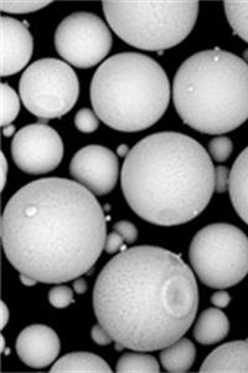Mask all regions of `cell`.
Here are the masks:
<instances>
[{"label": "cell", "instance_id": "15", "mask_svg": "<svg viewBox=\"0 0 248 373\" xmlns=\"http://www.w3.org/2000/svg\"><path fill=\"white\" fill-rule=\"evenodd\" d=\"M228 192L235 211L248 224V147L232 166Z\"/></svg>", "mask_w": 248, "mask_h": 373}, {"label": "cell", "instance_id": "2", "mask_svg": "<svg viewBox=\"0 0 248 373\" xmlns=\"http://www.w3.org/2000/svg\"><path fill=\"white\" fill-rule=\"evenodd\" d=\"M198 307L193 270L180 255L159 246L121 251L94 284V314L117 350L166 349L188 332Z\"/></svg>", "mask_w": 248, "mask_h": 373}, {"label": "cell", "instance_id": "28", "mask_svg": "<svg viewBox=\"0 0 248 373\" xmlns=\"http://www.w3.org/2000/svg\"><path fill=\"white\" fill-rule=\"evenodd\" d=\"M123 243H124L123 237H122L118 232H116V230H113V232L107 235V238H105V251H107L108 254H115V253L121 251V249L126 251V249H124V246H123Z\"/></svg>", "mask_w": 248, "mask_h": 373}, {"label": "cell", "instance_id": "32", "mask_svg": "<svg viewBox=\"0 0 248 373\" xmlns=\"http://www.w3.org/2000/svg\"><path fill=\"white\" fill-rule=\"evenodd\" d=\"M1 311H3V318H1V329H4L6 326V323L10 318V311L6 305V302H1Z\"/></svg>", "mask_w": 248, "mask_h": 373}, {"label": "cell", "instance_id": "13", "mask_svg": "<svg viewBox=\"0 0 248 373\" xmlns=\"http://www.w3.org/2000/svg\"><path fill=\"white\" fill-rule=\"evenodd\" d=\"M17 356L31 368H45L55 363L61 350L59 336L46 325H31L17 339Z\"/></svg>", "mask_w": 248, "mask_h": 373}, {"label": "cell", "instance_id": "19", "mask_svg": "<svg viewBox=\"0 0 248 373\" xmlns=\"http://www.w3.org/2000/svg\"><path fill=\"white\" fill-rule=\"evenodd\" d=\"M117 372L121 373H156L159 372V363L154 357L138 352H128L118 360Z\"/></svg>", "mask_w": 248, "mask_h": 373}, {"label": "cell", "instance_id": "8", "mask_svg": "<svg viewBox=\"0 0 248 373\" xmlns=\"http://www.w3.org/2000/svg\"><path fill=\"white\" fill-rule=\"evenodd\" d=\"M24 106L41 120L62 118L80 96V81L70 64L59 59H40L24 71L19 81Z\"/></svg>", "mask_w": 248, "mask_h": 373}, {"label": "cell", "instance_id": "11", "mask_svg": "<svg viewBox=\"0 0 248 373\" xmlns=\"http://www.w3.org/2000/svg\"><path fill=\"white\" fill-rule=\"evenodd\" d=\"M73 179L94 195H105L115 190L119 177L118 157L107 147L89 145L76 152L70 163Z\"/></svg>", "mask_w": 248, "mask_h": 373}, {"label": "cell", "instance_id": "5", "mask_svg": "<svg viewBox=\"0 0 248 373\" xmlns=\"http://www.w3.org/2000/svg\"><path fill=\"white\" fill-rule=\"evenodd\" d=\"M91 102L108 127L138 132L158 122L170 102L164 69L149 56L121 52L110 56L94 73Z\"/></svg>", "mask_w": 248, "mask_h": 373}, {"label": "cell", "instance_id": "9", "mask_svg": "<svg viewBox=\"0 0 248 373\" xmlns=\"http://www.w3.org/2000/svg\"><path fill=\"white\" fill-rule=\"evenodd\" d=\"M112 34L107 24L92 13L78 11L59 24L55 33L57 54L72 66L89 69L110 54Z\"/></svg>", "mask_w": 248, "mask_h": 373}, {"label": "cell", "instance_id": "37", "mask_svg": "<svg viewBox=\"0 0 248 373\" xmlns=\"http://www.w3.org/2000/svg\"><path fill=\"white\" fill-rule=\"evenodd\" d=\"M243 60H245V62H247L248 64V49L247 50L245 51V52H243Z\"/></svg>", "mask_w": 248, "mask_h": 373}, {"label": "cell", "instance_id": "14", "mask_svg": "<svg viewBox=\"0 0 248 373\" xmlns=\"http://www.w3.org/2000/svg\"><path fill=\"white\" fill-rule=\"evenodd\" d=\"M201 372L248 373V340L232 341L205 358Z\"/></svg>", "mask_w": 248, "mask_h": 373}, {"label": "cell", "instance_id": "22", "mask_svg": "<svg viewBox=\"0 0 248 373\" xmlns=\"http://www.w3.org/2000/svg\"><path fill=\"white\" fill-rule=\"evenodd\" d=\"M49 4H51V1L45 0H1L0 9L10 14H25L40 10Z\"/></svg>", "mask_w": 248, "mask_h": 373}, {"label": "cell", "instance_id": "31", "mask_svg": "<svg viewBox=\"0 0 248 373\" xmlns=\"http://www.w3.org/2000/svg\"><path fill=\"white\" fill-rule=\"evenodd\" d=\"M73 289H75V291H76L78 294L82 295V294H85V293L87 291V289H89V286H87V281L82 278L75 279V283H73Z\"/></svg>", "mask_w": 248, "mask_h": 373}, {"label": "cell", "instance_id": "12", "mask_svg": "<svg viewBox=\"0 0 248 373\" xmlns=\"http://www.w3.org/2000/svg\"><path fill=\"white\" fill-rule=\"evenodd\" d=\"M1 76L19 73L28 65L34 50L33 35L24 22L1 17Z\"/></svg>", "mask_w": 248, "mask_h": 373}, {"label": "cell", "instance_id": "21", "mask_svg": "<svg viewBox=\"0 0 248 373\" xmlns=\"http://www.w3.org/2000/svg\"><path fill=\"white\" fill-rule=\"evenodd\" d=\"M1 125L6 127L11 125L20 111L19 96L8 84H1Z\"/></svg>", "mask_w": 248, "mask_h": 373}, {"label": "cell", "instance_id": "26", "mask_svg": "<svg viewBox=\"0 0 248 373\" xmlns=\"http://www.w3.org/2000/svg\"><path fill=\"white\" fill-rule=\"evenodd\" d=\"M115 230L123 237L127 244H133L138 238V230L136 228V225L128 220H121L115 224Z\"/></svg>", "mask_w": 248, "mask_h": 373}, {"label": "cell", "instance_id": "3", "mask_svg": "<svg viewBox=\"0 0 248 373\" xmlns=\"http://www.w3.org/2000/svg\"><path fill=\"white\" fill-rule=\"evenodd\" d=\"M121 184L133 212L149 223L175 227L209 206L215 167L198 141L179 132H159L129 150Z\"/></svg>", "mask_w": 248, "mask_h": 373}, {"label": "cell", "instance_id": "33", "mask_svg": "<svg viewBox=\"0 0 248 373\" xmlns=\"http://www.w3.org/2000/svg\"><path fill=\"white\" fill-rule=\"evenodd\" d=\"M20 280H22V284L25 285V286H34V285H36L39 283L38 280L30 278V276L25 275V274H20Z\"/></svg>", "mask_w": 248, "mask_h": 373}, {"label": "cell", "instance_id": "35", "mask_svg": "<svg viewBox=\"0 0 248 373\" xmlns=\"http://www.w3.org/2000/svg\"><path fill=\"white\" fill-rule=\"evenodd\" d=\"M129 150H129V147H128L127 145H121L117 148V155L119 157H124V158H126V157L129 155Z\"/></svg>", "mask_w": 248, "mask_h": 373}, {"label": "cell", "instance_id": "29", "mask_svg": "<svg viewBox=\"0 0 248 373\" xmlns=\"http://www.w3.org/2000/svg\"><path fill=\"white\" fill-rule=\"evenodd\" d=\"M91 337H92V340L99 346H107L113 342V339H112L110 332H108L101 323H99V325H96V326L92 328Z\"/></svg>", "mask_w": 248, "mask_h": 373}, {"label": "cell", "instance_id": "17", "mask_svg": "<svg viewBox=\"0 0 248 373\" xmlns=\"http://www.w3.org/2000/svg\"><path fill=\"white\" fill-rule=\"evenodd\" d=\"M110 371L112 370L103 358L89 352H72L61 357L51 367V372L61 373H108Z\"/></svg>", "mask_w": 248, "mask_h": 373}, {"label": "cell", "instance_id": "10", "mask_svg": "<svg viewBox=\"0 0 248 373\" xmlns=\"http://www.w3.org/2000/svg\"><path fill=\"white\" fill-rule=\"evenodd\" d=\"M11 156L22 172L46 174L62 161L64 143L60 134L49 125L33 123L14 136Z\"/></svg>", "mask_w": 248, "mask_h": 373}, {"label": "cell", "instance_id": "34", "mask_svg": "<svg viewBox=\"0 0 248 373\" xmlns=\"http://www.w3.org/2000/svg\"><path fill=\"white\" fill-rule=\"evenodd\" d=\"M1 163H3V176H1V178H3V182H1V190L4 188V185H6V172H8V163H6V156H4V153H1Z\"/></svg>", "mask_w": 248, "mask_h": 373}, {"label": "cell", "instance_id": "23", "mask_svg": "<svg viewBox=\"0 0 248 373\" xmlns=\"http://www.w3.org/2000/svg\"><path fill=\"white\" fill-rule=\"evenodd\" d=\"M232 150H233V143L228 137L219 136L209 142L210 155L215 161H226L228 157L231 156Z\"/></svg>", "mask_w": 248, "mask_h": 373}, {"label": "cell", "instance_id": "20", "mask_svg": "<svg viewBox=\"0 0 248 373\" xmlns=\"http://www.w3.org/2000/svg\"><path fill=\"white\" fill-rule=\"evenodd\" d=\"M225 13L233 33L248 43V0L225 1Z\"/></svg>", "mask_w": 248, "mask_h": 373}, {"label": "cell", "instance_id": "27", "mask_svg": "<svg viewBox=\"0 0 248 373\" xmlns=\"http://www.w3.org/2000/svg\"><path fill=\"white\" fill-rule=\"evenodd\" d=\"M230 185V171L225 166L215 168V190L217 193H225Z\"/></svg>", "mask_w": 248, "mask_h": 373}, {"label": "cell", "instance_id": "4", "mask_svg": "<svg viewBox=\"0 0 248 373\" xmlns=\"http://www.w3.org/2000/svg\"><path fill=\"white\" fill-rule=\"evenodd\" d=\"M173 100L189 127L201 134L231 132L248 118V64L220 49L196 52L177 69Z\"/></svg>", "mask_w": 248, "mask_h": 373}, {"label": "cell", "instance_id": "24", "mask_svg": "<svg viewBox=\"0 0 248 373\" xmlns=\"http://www.w3.org/2000/svg\"><path fill=\"white\" fill-rule=\"evenodd\" d=\"M75 125L83 134H92L99 126V116L89 108H82L76 113Z\"/></svg>", "mask_w": 248, "mask_h": 373}, {"label": "cell", "instance_id": "1", "mask_svg": "<svg viewBox=\"0 0 248 373\" xmlns=\"http://www.w3.org/2000/svg\"><path fill=\"white\" fill-rule=\"evenodd\" d=\"M6 259L20 274L61 284L89 272L105 249V212L76 181L43 178L11 197L1 217Z\"/></svg>", "mask_w": 248, "mask_h": 373}, {"label": "cell", "instance_id": "16", "mask_svg": "<svg viewBox=\"0 0 248 373\" xmlns=\"http://www.w3.org/2000/svg\"><path fill=\"white\" fill-rule=\"evenodd\" d=\"M230 332V321L217 307L205 310L194 328V337L201 345L219 344Z\"/></svg>", "mask_w": 248, "mask_h": 373}, {"label": "cell", "instance_id": "36", "mask_svg": "<svg viewBox=\"0 0 248 373\" xmlns=\"http://www.w3.org/2000/svg\"><path fill=\"white\" fill-rule=\"evenodd\" d=\"M14 131H15V127H14L13 125L6 126V127H4V136H6V137H10L11 134H14Z\"/></svg>", "mask_w": 248, "mask_h": 373}, {"label": "cell", "instance_id": "6", "mask_svg": "<svg viewBox=\"0 0 248 373\" xmlns=\"http://www.w3.org/2000/svg\"><path fill=\"white\" fill-rule=\"evenodd\" d=\"M107 22L127 44L142 50L174 48L191 33L198 15L196 0H105Z\"/></svg>", "mask_w": 248, "mask_h": 373}, {"label": "cell", "instance_id": "18", "mask_svg": "<svg viewBox=\"0 0 248 373\" xmlns=\"http://www.w3.org/2000/svg\"><path fill=\"white\" fill-rule=\"evenodd\" d=\"M196 358V349L191 341L180 339L163 349L160 363L168 372H188Z\"/></svg>", "mask_w": 248, "mask_h": 373}, {"label": "cell", "instance_id": "25", "mask_svg": "<svg viewBox=\"0 0 248 373\" xmlns=\"http://www.w3.org/2000/svg\"><path fill=\"white\" fill-rule=\"evenodd\" d=\"M49 301L50 304L56 309H65L73 304L75 299H73V293L68 286L59 285L50 290Z\"/></svg>", "mask_w": 248, "mask_h": 373}, {"label": "cell", "instance_id": "30", "mask_svg": "<svg viewBox=\"0 0 248 373\" xmlns=\"http://www.w3.org/2000/svg\"><path fill=\"white\" fill-rule=\"evenodd\" d=\"M211 302L217 309H224V307H228V304L231 302V296L226 291L221 290V291H217L214 295L211 296Z\"/></svg>", "mask_w": 248, "mask_h": 373}, {"label": "cell", "instance_id": "7", "mask_svg": "<svg viewBox=\"0 0 248 373\" xmlns=\"http://www.w3.org/2000/svg\"><path fill=\"white\" fill-rule=\"evenodd\" d=\"M194 273L212 289H227L248 274V238L241 229L227 223L198 230L189 248Z\"/></svg>", "mask_w": 248, "mask_h": 373}]
</instances>
